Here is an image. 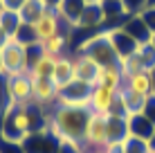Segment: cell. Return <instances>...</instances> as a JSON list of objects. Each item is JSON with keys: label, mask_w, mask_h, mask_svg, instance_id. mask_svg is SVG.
<instances>
[{"label": "cell", "mask_w": 155, "mask_h": 153, "mask_svg": "<svg viewBox=\"0 0 155 153\" xmlns=\"http://www.w3.org/2000/svg\"><path fill=\"white\" fill-rule=\"evenodd\" d=\"M34 32H36V38H38V45H43L45 41L54 38L56 34H65L70 36L74 27L70 23H68L65 18H63L58 12H52V9H47L45 16H43L41 20H36L34 23Z\"/></svg>", "instance_id": "obj_5"}, {"label": "cell", "mask_w": 155, "mask_h": 153, "mask_svg": "<svg viewBox=\"0 0 155 153\" xmlns=\"http://www.w3.org/2000/svg\"><path fill=\"white\" fill-rule=\"evenodd\" d=\"M115 101H117V90H110V88H104V86H94L90 90V110L92 113L110 115Z\"/></svg>", "instance_id": "obj_11"}, {"label": "cell", "mask_w": 155, "mask_h": 153, "mask_svg": "<svg viewBox=\"0 0 155 153\" xmlns=\"http://www.w3.org/2000/svg\"><path fill=\"white\" fill-rule=\"evenodd\" d=\"M83 153H88V151H83Z\"/></svg>", "instance_id": "obj_35"}, {"label": "cell", "mask_w": 155, "mask_h": 153, "mask_svg": "<svg viewBox=\"0 0 155 153\" xmlns=\"http://www.w3.org/2000/svg\"><path fill=\"white\" fill-rule=\"evenodd\" d=\"M79 54H88L92 56L94 61L99 63L101 68L104 65H113V63H117V54L113 50V45H110L108 41V29H99L94 32L90 38H85L81 45L77 47Z\"/></svg>", "instance_id": "obj_4"}, {"label": "cell", "mask_w": 155, "mask_h": 153, "mask_svg": "<svg viewBox=\"0 0 155 153\" xmlns=\"http://www.w3.org/2000/svg\"><path fill=\"white\" fill-rule=\"evenodd\" d=\"M58 88L52 79H31V101L38 106H50L58 101Z\"/></svg>", "instance_id": "obj_9"}, {"label": "cell", "mask_w": 155, "mask_h": 153, "mask_svg": "<svg viewBox=\"0 0 155 153\" xmlns=\"http://www.w3.org/2000/svg\"><path fill=\"white\" fill-rule=\"evenodd\" d=\"M128 133H130V138L151 142V138L155 135V124H153L144 113L130 115V117H128Z\"/></svg>", "instance_id": "obj_16"}, {"label": "cell", "mask_w": 155, "mask_h": 153, "mask_svg": "<svg viewBox=\"0 0 155 153\" xmlns=\"http://www.w3.org/2000/svg\"><path fill=\"white\" fill-rule=\"evenodd\" d=\"M74 81H81V83H88V86H97V77H99V70L101 65L92 56L88 54H74Z\"/></svg>", "instance_id": "obj_7"}, {"label": "cell", "mask_w": 155, "mask_h": 153, "mask_svg": "<svg viewBox=\"0 0 155 153\" xmlns=\"http://www.w3.org/2000/svg\"><path fill=\"white\" fill-rule=\"evenodd\" d=\"M121 29L126 32L130 38H135L140 45H146V43H151V38H153V32L148 29V25L144 23V18L140 14H133V16H128V18L124 20V25H121Z\"/></svg>", "instance_id": "obj_14"}, {"label": "cell", "mask_w": 155, "mask_h": 153, "mask_svg": "<svg viewBox=\"0 0 155 153\" xmlns=\"http://www.w3.org/2000/svg\"><path fill=\"white\" fill-rule=\"evenodd\" d=\"M7 97L12 104H31V77L29 75H18L5 79Z\"/></svg>", "instance_id": "obj_8"}, {"label": "cell", "mask_w": 155, "mask_h": 153, "mask_svg": "<svg viewBox=\"0 0 155 153\" xmlns=\"http://www.w3.org/2000/svg\"><path fill=\"white\" fill-rule=\"evenodd\" d=\"M144 9H155V0H146V7Z\"/></svg>", "instance_id": "obj_31"}, {"label": "cell", "mask_w": 155, "mask_h": 153, "mask_svg": "<svg viewBox=\"0 0 155 153\" xmlns=\"http://www.w3.org/2000/svg\"><path fill=\"white\" fill-rule=\"evenodd\" d=\"M9 41L23 45V47H31V45H38V38H36V32H34V25H27V23H20L16 32L12 36H7Z\"/></svg>", "instance_id": "obj_22"}, {"label": "cell", "mask_w": 155, "mask_h": 153, "mask_svg": "<svg viewBox=\"0 0 155 153\" xmlns=\"http://www.w3.org/2000/svg\"><path fill=\"white\" fill-rule=\"evenodd\" d=\"M27 2V0H0V9H5V12H20V7Z\"/></svg>", "instance_id": "obj_27"}, {"label": "cell", "mask_w": 155, "mask_h": 153, "mask_svg": "<svg viewBox=\"0 0 155 153\" xmlns=\"http://www.w3.org/2000/svg\"><path fill=\"white\" fill-rule=\"evenodd\" d=\"M108 41H110V45H113V50H115V54H117V61L133 56L137 52V47H140V43H137L135 38H130V36H128L121 27L108 29Z\"/></svg>", "instance_id": "obj_10"}, {"label": "cell", "mask_w": 155, "mask_h": 153, "mask_svg": "<svg viewBox=\"0 0 155 153\" xmlns=\"http://www.w3.org/2000/svg\"><path fill=\"white\" fill-rule=\"evenodd\" d=\"M83 2H85V5H99L101 0H83Z\"/></svg>", "instance_id": "obj_32"}, {"label": "cell", "mask_w": 155, "mask_h": 153, "mask_svg": "<svg viewBox=\"0 0 155 153\" xmlns=\"http://www.w3.org/2000/svg\"><path fill=\"white\" fill-rule=\"evenodd\" d=\"M146 153H151V151H146Z\"/></svg>", "instance_id": "obj_36"}, {"label": "cell", "mask_w": 155, "mask_h": 153, "mask_svg": "<svg viewBox=\"0 0 155 153\" xmlns=\"http://www.w3.org/2000/svg\"><path fill=\"white\" fill-rule=\"evenodd\" d=\"M61 2H63V0H43V5H45L47 9H52V12H58Z\"/></svg>", "instance_id": "obj_29"}, {"label": "cell", "mask_w": 155, "mask_h": 153, "mask_svg": "<svg viewBox=\"0 0 155 153\" xmlns=\"http://www.w3.org/2000/svg\"><path fill=\"white\" fill-rule=\"evenodd\" d=\"M97 86L110 88V90H119L124 86V75H121V68L119 63H113V65H104L99 70L97 77Z\"/></svg>", "instance_id": "obj_19"}, {"label": "cell", "mask_w": 155, "mask_h": 153, "mask_svg": "<svg viewBox=\"0 0 155 153\" xmlns=\"http://www.w3.org/2000/svg\"><path fill=\"white\" fill-rule=\"evenodd\" d=\"M148 151H151V153H155V135L151 138V142H148Z\"/></svg>", "instance_id": "obj_30"}, {"label": "cell", "mask_w": 155, "mask_h": 153, "mask_svg": "<svg viewBox=\"0 0 155 153\" xmlns=\"http://www.w3.org/2000/svg\"><path fill=\"white\" fill-rule=\"evenodd\" d=\"M18 75H29V52L27 47L7 38L5 45L0 47V79Z\"/></svg>", "instance_id": "obj_2"}, {"label": "cell", "mask_w": 155, "mask_h": 153, "mask_svg": "<svg viewBox=\"0 0 155 153\" xmlns=\"http://www.w3.org/2000/svg\"><path fill=\"white\" fill-rule=\"evenodd\" d=\"M54 63H56V56L41 50V54L29 63V77L31 79H50L52 70H54Z\"/></svg>", "instance_id": "obj_18"}, {"label": "cell", "mask_w": 155, "mask_h": 153, "mask_svg": "<svg viewBox=\"0 0 155 153\" xmlns=\"http://www.w3.org/2000/svg\"><path fill=\"white\" fill-rule=\"evenodd\" d=\"M47 117L38 104H9L0 117V140L25 144V140L45 128Z\"/></svg>", "instance_id": "obj_1"}, {"label": "cell", "mask_w": 155, "mask_h": 153, "mask_svg": "<svg viewBox=\"0 0 155 153\" xmlns=\"http://www.w3.org/2000/svg\"><path fill=\"white\" fill-rule=\"evenodd\" d=\"M68 45H70V36H65V34H56L54 38H50V41H45L41 47L45 52H50L52 56H63L65 54V50H68Z\"/></svg>", "instance_id": "obj_23"}, {"label": "cell", "mask_w": 155, "mask_h": 153, "mask_svg": "<svg viewBox=\"0 0 155 153\" xmlns=\"http://www.w3.org/2000/svg\"><path fill=\"white\" fill-rule=\"evenodd\" d=\"M83 9H85V2H83V0H63L61 7H58V14H61L63 18H65L68 23H70L72 27L77 29L79 18H81Z\"/></svg>", "instance_id": "obj_21"}, {"label": "cell", "mask_w": 155, "mask_h": 153, "mask_svg": "<svg viewBox=\"0 0 155 153\" xmlns=\"http://www.w3.org/2000/svg\"><path fill=\"white\" fill-rule=\"evenodd\" d=\"M151 45H153V47H155V34H153V38H151Z\"/></svg>", "instance_id": "obj_34"}, {"label": "cell", "mask_w": 155, "mask_h": 153, "mask_svg": "<svg viewBox=\"0 0 155 153\" xmlns=\"http://www.w3.org/2000/svg\"><path fill=\"white\" fill-rule=\"evenodd\" d=\"M45 12H47V7L43 5V0H27V2L20 7L18 18H20V23L34 25L36 20H41L43 16H45Z\"/></svg>", "instance_id": "obj_20"}, {"label": "cell", "mask_w": 155, "mask_h": 153, "mask_svg": "<svg viewBox=\"0 0 155 153\" xmlns=\"http://www.w3.org/2000/svg\"><path fill=\"white\" fill-rule=\"evenodd\" d=\"M88 153H106V151H104V149H90Z\"/></svg>", "instance_id": "obj_33"}, {"label": "cell", "mask_w": 155, "mask_h": 153, "mask_svg": "<svg viewBox=\"0 0 155 153\" xmlns=\"http://www.w3.org/2000/svg\"><path fill=\"white\" fill-rule=\"evenodd\" d=\"M124 90L133 92V95H140V97L148 99L153 95V79H151V72L148 70H140L135 75H128L124 79Z\"/></svg>", "instance_id": "obj_12"}, {"label": "cell", "mask_w": 155, "mask_h": 153, "mask_svg": "<svg viewBox=\"0 0 155 153\" xmlns=\"http://www.w3.org/2000/svg\"><path fill=\"white\" fill-rule=\"evenodd\" d=\"M140 16L144 18V23L148 25V29L155 34V9H144V12H140Z\"/></svg>", "instance_id": "obj_28"}, {"label": "cell", "mask_w": 155, "mask_h": 153, "mask_svg": "<svg viewBox=\"0 0 155 153\" xmlns=\"http://www.w3.org/2000/svg\"><path fill=\"white\" fill-rule=\"evenodd\" d=\"M77 29H85V32H99V29H106V16H104V9H101V2L99 5H85L81 18H79V25Z\"/></svg>", "instance_id": "obj_15"}, {"label": "cell", "mask_w": 155, "mask_h": 153, "mask_svg": "<svg viewBox=\"0 0 155 153\" xmlns=\"http://www.w3.org/2000/svg\"><path fill=\"white\" fill-rule=\"evenodd\" d=\"M18 25H20V18H18L16 12H5V9H0V29L7 36H12Z\"/></svg>", "instance_id": "obj_24"}, {"label": "cell", "mask_w": 155, "mask_h": 153, "mask_svg": "<svg viewBox=\"0 0 155 153\" xmlns=\"http://www.w3.org/2000/svg\"><path fill=\"white\" fill-rule=\"evenodd\" d=\"M121 5H124V9L133 16V14L144 12V7H146V0H121Z\"/></svg>", "instance_id": "obj_26"}, {"label": "cell", "mask_w": 155, "mask_h": 153, "mask_svg": "<svg viewBox=\"0 0 155 153\" xmlns=\"http://www.w3.org/2000/svg\"><path fill=\"white\" fill-rule=\"evenodd\" d=\"M108 117L110 115H99V113H90L88 122L83 128V146L85 149H104L108 144Z\"/></svg>", "instance_id": "obj_6"}, {"label": "cell", "mask_w": 155, "mask_h": 153, "mask_svg": "<svg viewBox=\"0 0 155 153\" xmlns=\"http://www.w3.org/2000/svg\"><path fill=\"white\" fill-rule=\"evenodd\" d=\"M137 56H140V61H142V65H144V70H148L151 72L153 68H155V47L151 43H146V45H140L137 47V52H135Z\"/></svg>", "instance_id": "obj_25"}, {"label": "cell", "mask_w": 155, "mask_h": 153, "mask_svg": "<svg viewBox=\"0 0 155 153\" xmlns=\"http://www.w3.org/2000/svg\"><path fill=\"white\" fill-rule=\"evenodd\" d=\"M101 9H104V16H106V29H115V27H121L124 20L128 18L121 0H101Z\"/></svg>", "instance_id": "obj_17"}, {"label": "cell", "mask_w": 155, "mask_h": 153, "mask_svg": "<svg viewBox=\"0 0 155 153\" xmlns=\"http://www.w3.org/2000/svg\"><path fill=\"white\" fill-rule=\"evenodd\" d=\"M54 122L58 124L63 135L72 140H83V128H85V122L90 117V110L85 108H77V106H63V104H56L54 113H52Z\"/></svg>", "instance_id": "obj_3"}, {"label": "cell", "mask_w": 155, "mask_h": 153, "mask_svg": "<svg viewBox=\"0 0 155 153\" xmlns=\"http://www.w3.org/2000/svg\"><path fill=\"white\" fill-rule=\"evenodd\" d=\"M52 81L56 83L58 90H63L65 86H70L74 81V59L72 56H56V63H54V70H52Z\"/></svg>", "instance_id": "obj_13"}]
</instances>
